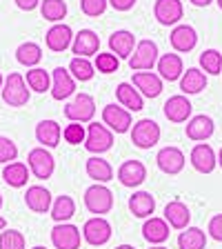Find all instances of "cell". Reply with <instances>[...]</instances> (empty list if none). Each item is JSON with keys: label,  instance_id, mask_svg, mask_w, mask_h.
Segmentation results:
<instances>
[{"label": "cell", "instance_id": "6da1fadb", "mask_svg": "<svg viewBox=\"0 0 222 249\" xmlns=\"http://www.w3.org/2000/svg\"><path fill=\"white\" fill-rule=\"evenodd\" d=\"M2 100H5L9 107H25L29 103V89H27V80L20 76V73L11 71L9 76L5 78V85H2Z\"/></svg>", "mask_w": 222, "mask_h": 249}, {"label": "cell", "instance_id": "7a4b0ae2", "mask_svg": "<svg viewBox=\"0 0 222 249\" xmlns=\"http://www.w3.org/2000/svg\"><path fill=\"white\" fill-rule=\"evenodd\" d=\"M85 207L91 213H96V216L109 213L111 207H114V194H111V189L100 185V182L87 187V192H85Z\"/></svg>", "mask_w": 222, "mask_h": 249}, {"label": "cell", "instance_id": "3957f363", "mask_svg": "<svg viewBox=\"0 0 222 249\" xmlns=\"http://www.w3.org/2000/svg\"><path fill=\"white\" fill-rule=\"evenodd\" d=\"M114 145V131L102 123H89L87 138H85V149L89 154H104Z\"/></svg>", "mask_w": 222, "mask_h": 249}, {"label": "cell", "instance_id": "277c9868", "mask_svg": "<svg viewBox=\"0 0 222 249\" xmlns=\"http://www.w3.org/2000/svg\"><path fill=\"white\" fill-rule=\"evenodd\" d=\"M158 45L154 40H140L129 58L131 71H151L158 65Z\"/></svg>", "mask_w": 222, "mask_h": 249}, {"label": "cell", "instance_id": "5b68a950", "mask_svg": "<svg viewBox=\"0 0 222 249\" xmlns=\"http://www.w3.org/2000/svg\"><path fill=\"white\" fill-rule=\"evenodd\" d=\"M65 116L71 123H91V118L96 116V100L89 93H76L65 107Z\"/></svg>", "mask_w": 222, "mask_h": 249}, {"label": "cell", "instance_id": "8992f818", "mask_svg": "<svg viewBox=\"0 0 222 249\" xmlns=\"http://www.w3.org/2000/svg\"><path fill=\"white\" fill-rule=\"evenodd\" d=\"M160 140V124L151 118H142L138 123H134L131 129V142L138 149H151L154 145H158Z\"/></svg>", "mask_w": 222, "mask_h": 249}, {"label": "cell", "instance_id": "52a82bcc", "mask_svg": "<svg viewBox=\"0 0 222 249\" xmlns=\"http://www.w3.org/2000/svg\"><path fill=\"white\" fill-rule=\"evenodd\" d=\"M27 165H29V171L38 180H47V178L53 176V169H56V160H53L51 151L47 147H36L31 149L29 156H27Z\"/></svg>", "mask_w": 222, "mask_h": 249}, {"label": "cell", "instance_id": "ba28073f", "mask_svg": "<svg viewBox=\"0 0 222 249\" xmlns=\"http://www.w3.org/2000/svg\"><path fill=\"white\" fill-rule=\"evenodd\" d=\"M83 238L87 240L89 245H93V247L107 245L109 238H111V225H109V220L102 216L89 218L87 223L83 225Z\"/></svg>", "mask_w": 222, "mask_h": 249}, {"label": "cell", "instance_id": "9c48e42d", "mask_svg": "<svg viewBox=\"0 0 222 249\" xmlns=\"http://www.w3.org/2000/svg\"><path fill=\"white\" fill-rule=\"evenodd\" d=\"M102 124H107L111 131H116V134H127V131L131 129V111H127L124 107H120V105H107V107L102 109Z\"/></svg>", "mask_w": 222, "mask_h": 249}, {"label": "cell", "instance_id": "30bf717a", "mask_svg": "<svg viewBox=\"0 0 222 249\" xmlns=\"http://www.w3.org/2000/svg\"><path fill=\"white\" fill-rule=\"evenodd\" d=\"M73 42V31L65 22H56L53 27H49V31L45 34V45L49 52L62 53L65 49H69Z\"/></svg>", "mask_w": 222, "mask_h": 249}, {"label": "cell", "instance_id": "8fae6325", "mask_svg": "<svg viewBox=\"0 0 222 249\" xmlns=\"http://www.w3.org/2000/svg\"><path fill=\"white\" fill-rule=\"evenodd\" d=\"M80 240V229L71 223H56V227L51 229V243L56 249H78Z\"/></svg>", "mask_w": 222, "mask_h": 249}, {"label": "cell", "instance_id": "7c38bea8", "mask_svg": "<svg viewBox=\"0 0 222 249\" xmlns=\"http://www.w3.org/2000/svg\"><path fill=\"white\" fill-rule=\"evenodd\" d=\"M182 14H185V7H182L180 0H155L154 16L160 25L165 27L178 25L182 20Z\"/></svg>", "mask_w": 222, "mask_h": 249}, {"label": "cell", "instance_id": "4fadbf2b", "mask_svg": "<svg viewBox=\"0 0 222 249\" xmlns=\"http://www.w3.org/2000/svg\"><path fill=\"white\" fill-rule=\"evenodd\" d=\"M98 49H100V38L96 31L91 29H80L73 36L71 42V52L76 53L78 58H89V56H98Z\"/></svg>", "mask_w": 222, "mask_h": 249}, {"label": "cell", "instance_id": "5bb4252c", "mask_svg": "<svg viewBox=\"0 0 222 249\" xmlns=\"http://www.w3.org/2000/svg\"><path fill=\"white\" fill-rule=\"evenodd\" d=\"M76 91V78L69 73V69L56 67L51 73V98L53 100H67Z\"/></svg>", "mask_w": 222, "mask_h": 249}, {"label": "cell", "instance_id": "9a60e30c", "mask_svg": "<svg viewBox=\"0 0 222 249\" xmlns=\"http://www.w3.org/2000/svg\"><path fill=\"white\" fill-rule=\"evenodd\" d=\"M155 162L160 167L162 174H169V176H176L185 169V154L178 147H162L155 156Z\"/></svg>", "mask_w": 222, "mask_h": 249}, {"label": "cell", "instance_id": "2e32d148", "mask_svg": "<svg viewBox=\"0 0 222 249\" xmlns=\"http://www.w3.org/2000/svg\"><path fill=\"white\" fill-rule=\"evenodd\" d=\"M169 42L173 47V52L189 53L198 45V34L191 25H176L169 34Z\"/></svg>", "mask_w": 222, "mask_h": 249}, {"label": "cell", "instance_id": "e0dca14e", "mask_svg": "<svg viewBox=\"0 0 222 249\" xmlns=\"http://www.w3.org/2000/svg\"><path fill=\"white\" fill-rule=\"evenodd\" d=\"M193 169L200 171V174H211L218 165V158H216V151L211 149V145L207 142H198L196 147L191 149V156H189Z\"/></svg>", "mask_w": 222, "mask_h": 249}, {"label": "cell", "instance_id": "ac0fdd59", "mask_svg": "<svg viewBox=\"0 0 222 249\" xmlns=\"http://www.w3.org/2000/svg\"><path fill=\"white\" fill-rule=\"evenodd\" d=\"M191 111H193V105L189 103V98H187L185 93L171 96L165 103V116L171 123H187V120L191 118Z\"/></svg>", "mask_w": 222, "mask_h": 249}, {"label": "cell", "instance_id": "d6986e66", "mask_svg": "<svg viewBox=\"0 0 222 249\" xmlns=\"http://www.w3.org/2000/svg\"><path fill=\"white\" fill-rule=\"evenodd\" d=\"M155 67H158V76L162 80H167V83H176V80L182 78V73H185V62H182V58L178 53H165V56H160Z\"/></svg>", "mask_w": 222, "mask_h": 249}, {"label": "cell", "instance_id": "ffe728a7", "mask_svg": "<svg viewBox=\"0 0 222 249\" xmlns=\"http://www.w3.org/2000/svg\"><path fill=\"white\" fill-rule=\"evenodd\" d=\"M118 180L122 182L124 187H138L147 180V167L140 160H124L122 165L118 167Z\"/></svg>", "mask_w": 222, "mask_h": 249}, {"label": "cell", "instance_id": "44dd1931", "mask_svg": "<svg viewBox=\"0 0 222 249\" xmlns=\"http://www.w3.org/2000/svg\"><path fill=\"white\" fill-rule=\"evenodd\" d=\"M25 205L34 213H47L53 205V198H51V194H49V189H45V187H40V185H31V187H27Z\"/></svg>", "mask_w": 222, "mask_h": 249}, {"label": "cell", "instance_id": "7402d4cb", "mask_svg": "<svg viewBox=\"0 0 222 249\" xmlns=\"http://www.w3.org/2000/svg\"><path fill=\"white\" fill-rule=\"evenodd\" d=\"M131 85L147 98H158L162 93V78L154 71H136Z\"/></svg>", "mask_w": 222, "mask_h": 249}, {"label": "cell", "instance_id": "603a6c76", "mask_svg": "<svg viewBox=\"0 0 222 249\" xmlns=\"http://www.w3.org/2000/svg\"><path fill=\"white\" fill-rule=\"evenodd\" d=\"M213 129H216V124H213V118L211 116H193L189 123H187V138L196 140V142H205L213 136Z\"/></svg>", "mask_w": 222, "mask_h": 249}, {"label": "cell", "instance_id": "cb8c5ba5", "mask_svg": "<svg viewBox=\"0 0 222 249\" xmlns=\"http://www.w3.org/2000/svg\"><path fill=\"white\" fill-rule=\"evenodd\" d=\"M136 45H138V42H136V36L127 29L114 31L111 38H109V49H111V53H116L118 58H127V60L131 58Z\"/></svg>", "mask_w": 222, "mask_h": 249}, {"label": "cell", "instance_id": "d4e9b609", "mask_svg": "<svg viewBox=\"0 0 222 249\" xmlns=\"http://www.w3.org/2000/svg\"><path fill=\"white\" fill-rule=\"evenodd\" d=\"M116 100H118V105L124 107L127 111H140V109L145 107L142 93L131 83H120L118 87H116Z\"/></svg>", "mask_w": 222, "mask_h": 249}, {"label": "cell", "instance_id": "484cf974", "mask_svg": "<svg viewBox=\"0 0 222 249\" xmlns=\"http://www.w3.org/2000/svg\"><path fill=\"white\" fill-rule=\"evenodd\" d=\"M165 220L173 229H187L191 220V212L182 200H171L165 207Z\"/></svg>", "mask_w": 222, "mask_h": 249}, {"label": "cell", "instance_id": "4316f807", "mask_svg": "<svg viewBox=\"0 0 222 249\" xmlns=\"http://www.w3.org/2000/svg\"><path fill=\"white\" fill-rule=\"evenodd\" d=\"M142 236L151 245H162L169 238V223H167L165 218H158V216L147 218L145 225H142Z\"/></svg>", "mask_w": 222, "mask_h": 249}, {"label": "cell", "instance_id": "83f0119b", "mask_svg": "<svg viewBox=\"0 0 222 249\" xmlns=\"http://www.w3.org/2000/svg\"><path fill=\"white\" fill-rule=\"evenodd\" d=\"M62 138V127L56 123V120H42L36 127V140L47 149H53V147L60 145Z\"/></svg>", "mask_w": 222, "mask_h": 249}, {"label": "cell", "instance_id": "f1b7e54d", "mask_svg": "<svg viewBox=\"0 0 222 249\" xmlns=\"http://www.w3.org/2000/svg\"><path fill=\"white\" fill-rule=\"evenodd\" d=\"M207 87V73L200 71L198 67H189L180 78V91L185 96H196Z\"/></svg>", "mask_w": 222, "mask_h": 249}, {"label": "cell", "instance_id": "f546056e", "mask_svg": "<svg viewBox=\"0 0 222 249\" xmlns=\"http://www.w3.org/2000/svg\"><path fill=\"white\" fill-rule=\"evenodd\" d=\"M29 165H25V162H9V165H5V169H2V180L7 182L9 187H16V189H20V187L27 185V180H29Z\"/></svg>", "mask_w": 222, "mask_h": 249}, {"label": "cell", "instance_id": "4dcf8cb0", "mask_svg": "<svg viewBox=\"0 0 222 249\" xmlns=\"http://www.w3.org/2000/svg\"><path fill=\"white\" fill-rule=\"evenodd\" d=\"M87 176L91 178V180L100 182V185H104V182H109L111 178H114V167L109 165L104 158H100V156H91L87 160Z\"/></svg>", "mask_w": 222, "mask_h": 249}, {"label": "cell", "instance_id": "1f68e13d", "mask_svg": "<svg viewBox=\"0 0 222 249\" xmlns=\"http://www.w3.org/2000/svg\"><path fill=\"white\" fill-rule=\"evenodd\" d=\"M129 209L136 218H149L155 212V198L149 192H136L129 198Z\"/></svg>", "mask_w": 222, "mask_h": 249}, {"label": "cell", "instance_id": "d6a6232c", "mask_svg": "<svg viewBox=\"0 0 222 249\" xmlns=\"http://www.w3.org/2000/svg\"><path fill=\"white\" fill-rule=\"evenodd\" d=\"M178 247L180 249H205L207 247V233L200 227H187L178 236Z\"/></svg>", "mask_w": 222, "mask_h": 249}, {"label": "cell", "instance_id": "836d02e7", "mask_svg": "<svg viewBox=\"0 0 222 249\" xmlns=\"http://www.w3.org/2000/svg\"><path fill=\"white\" fill-rule=\"evenodd\" d=\"M51 218L56 220V223H69L73 218V213H76V202H73V198L71 196H58L56 200H53V205H51Z\"/></svg>", "mask_w": 222, "mask_h": 249}, {"label": "cell", "instance_id": "e575fe53", "mask_svg": "<svg viewBox=\"0 0 222 249\" xmlns=\"http://www.w3.org/2000/svg\"><path fill=\"white\" fill-rule=\"evenodd\" d=\"M25 80H27V87H29L31 91H36V93L51 91V76L40 67H31L29 71H27Z\"/></svg>", "mask_w": 222, "mask_h": 249}, {"label": "cell", "instance_id": "d590c367", "mask_svg": "<svg viewBox=\"0 0 222 249\" xmlns=\"http://www.w3.org/2000/svg\"><path fill=\"white\" fill-rule=\"evenodd\" d=\"M16 60L25 65V67H36L38 62L42 60V49L36 42H22L18 49H16Z\"/></svg>", "mask_w": 222, "mask_h": 249}, {"label": "cell", "instance_id": "8d00e7d4", "mask_svg": "<svg viewBox=\"0 0 222 249\" xmlns=\"http://www.w3.org/2000/svg\"><path fill=\"white\" fill-rule=\"evenodd\" d=\"M40 14L45 20L49 22H62V18L67 16V2L65 0H42L40 2Z\"/></svg>", "mask_w": 222, "mask_h": 249}, {"label": "cell", "instance_id": "74e56055", "mask_svg": "<svg viewBox=\"0 0 222 249\" xmlns=\"http://www.w3.org/2000/svg\"><path fill=\"white\" fill-rule=\"evenodd\" d=\"M69 73H71L76 80H80V83H87V80H91L93 78L96 67H93V62H89V58L73 56L71 62H69Z\"/></svg>", "mask_w": 222, "mask_h": 249}, {"label": "cell", "instance_id": "f35d334b", "mask_svg": "<svg viewBox=\"0 0 222 249\" xmlns=\"http://www.w3.org/2000/svg\"><path fill=\"white\" fill-rule=\"evenodd\" d=\"M200 67L205 73L211 76H220L222 73V53L218 49H207L200 53Z\"/></svg>", "mask_w": 222, "mask_h": 249}, {"label": "cell", "instance_id": "ab89813d", "mask_svg": "<svg viewBox=\"0 0 222 249\" xmlns=\"http://www.w3.org/2000/svg\"><path fill=\"white\" fill-rule=\"evenodd\" d=\"M27 240L22 236V231H16V229H5L0 233V249H25Z\"/></svg>", "mask_w": 222, "mask_h": 249}, {"label": "cell", "instance_id": "60d3db41", "mask_svg": "<svg viewBox=\"0 0 222 249\" xmlns=\"http://www.w3.org/2000/svg\"><path fill=\"white\" fill-rule=\"evenodd\" d=\"M93 67L98 69L100 73H114V71H118V67H120V58L111 52L98 53V56H96V62H93Z\"/></svg>", "mask_w": 222, "mask_h": 249}, {"label": "cell", "instance_id": "b9f144b4", "mask_svg": "<svg viewBox=\"0 0 222 249\" xmlns=\"http://www.w3.org/2000/svg\"><path fill=\"white\" fill-rule=\"evenodd\" d=\"M62 138H65V142H69V145H80V142H85V138H87V129H85L80 123H71L62 129Z\"/></svg>", "mask_w": 222, "mask_h": 249}, {"label": "cell", "instance_id": "7bdbcfd3", "mask_svg": "<svg viewBox=\"0 0 222 249\" xmlns=\"http://www.w3.org/2000/svg\"><path fill=\"white\" fill-rule=\"evenodd\" d=\"M18 158V147L11 138L7 136H0V165H9Z\"/></svg>", "mask_w": 222, "mask_h": 249}, {"label": "cell", "instance_id": "ee69618b", "mask_svg": "<svg viewBox=\"0 0 222 249\" xmlns=\"http://www.w3.org/2000/svg\"><path fill=\"white\" fill-rule=\"evenodd\" d=\"M107 5H109V0H80V9H83V14L89 16V18L102 16Z\"/></svg>", "mask_w": 222, "mask_h": 249}, {"label": "cell", "instance_id": "f6af8a7d", "mask_svg": "<svg viewBox=\"0 0 222 249\" xmlns=\"http://www.w3.org/2000/svg\"><path fill=\"white\" fill-rule=\"evenodd\" d=\"M209 236L218 243H222V213H218L209 220Z\"/></svg>", "mask_w": 222, "mask_h": 249}, {"label": "cell", "instance_id": "bcb514c9", "mask_svg": "<svg viewBox=\"0 0 222 249\" xmlns=\"http://www.w3.org/2000/svg\"><path fill=\"white\" fill-rule=\"evenodd\" d=\"M109 5L114 7L116 11H129V9H134L136 0H109Z\"/></svg>", "mask_w": 222, "mask_h": 249}, {"label": "cell", "instance_id": "7dc6e473", "mask_svg": "<svg viewBox=\"0 0 222 249\" xmlns=\"http://www.w3.org/2000/svg\"><path fill=\"white\" fill-rule=\"evenodd\" d=\"M16 5H18V9H22V11H34L38 5H40V0H16Z\"/></svg>", "mask_w": 222, "mask_h": 249}, {"label": "cell", "instance_id": "c3c4849f", "mask_svg": "<svg viewBox=\"0 0 222 249\" xmlns=\"http://www.w3.org/2000/svg\"><path fill=\"white\" fill-rule=\"evenodd\" d=\"M191 5H196V7H207V5H211L213 0H189Z\"/></svg>", "mask_w": 222, "mask_h": 249}, {"label": "cell", "instance_id": "681fc988", "mask_svg": "<svg viewBox=\"0 0 222 249\" xmlns=\"http://www.w3.org/2000/svg\"><path fill=\"white\" fill-rule=\"evenodd\" d=\"M5 229H7V220H5V218H2V216H0V233L5 231Z\"/></svg>", "mask_w": 222, "mask_h": 249}, {"label": "cell", "instance_id": "f907efd6", "mask_svg": "<svg viewBox=\"0 0 222 249\" xmlns=\"http://www.w3.org/2000/svg\"><path fill=\"white\" fill-rule=\"evenodd\" d=\"M116 249H136V247H131V245H118Z\"/></svg>", "mask_w": 222, "mask_h": 249}, {"label": "cell", "instance_id": "816d5d0a", "mask_svg": "<svg viewBox=\"0 0 222 249\" xmlns=\"http://www.w3.org/2000/svg\"><path fill=\"white\" fill-rule=\"evenodd\" d=\"M218 165L222 167V149H220V154H218Z\"/></svg>", "mask_w": 222, "mask_h": 249}, {"label": "cell", "instance_id": "f5cc1de1", "mask_svg": "<svg viewBox=\"0 0 222 249\" xmlns=\"http://www.w3.org/2000/svg\"><path fill=\"white\" fill-rule=\"evenodd\" d=\"M2 85H5V78H2V73H0V89H2Z\"/></svg>", "mask_w": 222, "mask_h": 249}, {"label": "cell", "instance_id": "db71d44e", "mask_svg": "<svg viewBox=\"0 0 222 249\" xmlns=\"http://www.w3.org/2000/svg\"><path fill=\"white\" fill-rule=\"evenodd\" d=\"M31 249H47V247H42V245H38V247H31Z\"/></svg>", "mask_w": 222, "mask_h": 249}, {"label": "cell", "instance_id": "11a10c76", "mask_svg": "<svg viewBox=\"0 0 222 249\" xmlns=\"http://www.w3.org/2000/svg\"><path fill=\"white\" fill-rule=\"evenodd\" d=\"M151 249H167V247H162V245H158V247H151Z\"/></svg>", "mask_w": 222, "mask_h": 249}, {"label": "cell", "instance_id": "9f6ffc18", "mask_svg": "<svg viewBox=\"0 0 222 249\" xmlns=\"http://www.w3.org/2000/svg\"><path fill=\"white\" fill-rule=\"evenodd\" d=\"M216 2H218V7H220V9H222V0H216Z\"/></svg>", "mask_w": 222, "mask_h": 249}, {"label": "cell", "instance_id": "6f0895ef", "mask_svg": "<svg viewBox=\"0 0 222 249\" xmlns=\"http://www.w3.org/2000/svg\"><path fill=\"white\" fill-rule=\"evenodd\" d=\"M0 209H2V194H0Z\"/></svg>", "mask_w": 222, "mask_h": 249}]
</instances>
